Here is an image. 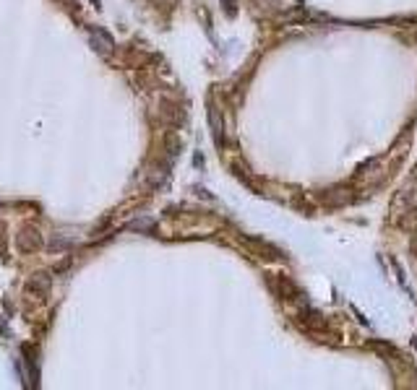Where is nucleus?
Here are the masks:
<instances>
[{
    "label": "nucleus",
    "instance_id": "f257e3e1",
    "mask_svg": "<svg viewBox=\"0 0 417 390\" xmlns=\"http://www.w3.org/2000/svg\"><path fill=\"white\" fill-rule=\"evenodd\" d=\"M50 289H53V279H50V273L47 271H34L27 279V284H24V291H27L29 297H34V300L47 297Z\"/></svg>",
    "mask_w": 417,
    "mask_h": 390
},
{
    "label": "nucleus",
    "instance_id": "20e7f679",
    "mask_svg": "<svg viewBox=\"0 0 417 390\" xmlns=\"http://www.w3.org/2000/svg\"><path fill=\"white\" fill-rule=\"evenodd\" d=\"M209 125H212V136L217 141V146L224 144V123H222V115H219V109L217 107H209Z\"/></svg>",
    "mask_w": 417,
    "mask_h": 390
},
{
    "label": "nucleus",
    "instance_id": "f03ea898",
    "mask_svg": "<svg viewBox=\"0 0 417 390\" xmlns=\"http://www.w3.org/2000/svg\"><path fill=\"white\" fill-rule=\"evenodd\" d=\"M16 245H19L21 253H34L42 247V235H39L37 227H21L19 235H16Z\"/></svg>",
    "mask_w": 417,
    "mask_h": 390
},
{
    "label": "nucleus",
    "instance_id": "7ed1b4c3",
    "mask_svg": "<svg viewBox=\"0 0 417 390\" xmlns=\"http://www.w3.org/2000/svg\"><path fill=\"white\" fill-rule=\"evenodd\" d=\"M89 42L97 53H112V47H115L110 32H104L102 27H89Z\"/></svg>",
    "mask_w": 417,
    "mask_h": 390
},
{
    "label": "nucleus",
    "instance_id": "39448f33",
    "mask_svg": "<svg viewBox=\"0 0 417 390\" xmlns=\"http://www.w3.org/2000/svg\"><path fill=\"white\" fill-rule=\"evenodd\" d=\"M154 227V221H149V218H139V221H130L128 229H151Z\"/></svg>",
    "mask_w": 417,
    "mask_h": 390
}]
</instances>
